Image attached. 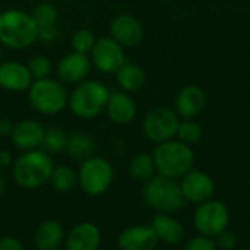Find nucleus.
I'll return each instance as SVG.
<instances>
[{
	"label": "nucleus",
	"mask_w": 250,
	"mask_h": 250,
	"mask_svg": "<svg viewBox=\"0 0 250 250\" xmlns=\"http://www.w3.org/2000/svg\"><path fill=\"white\" fill-rule=\"evenodd\" d=\"M152 157L158 173L171 179L183 177L189 170L193 168L195 164L193 151L182 141L177 142L170 139L161 142L154 151Z\"/></svg>",
	"instance_id": "1"
},
{
	"label": "nucleus",
	"mask_w": 250,
	"mask_h": 250,
	"mask_svg": "<svg viewBox=\"0 0 250 250\" xmlns=\"http://www.w3.org/2000/svg\"><path fill=\"white\" fill-rule=\"evenodd\" d=\"M38 35V28L31 15L21 10H6L0 15V41L10 48L31 45Z\"/></svg>",
	"instance_id": "2"
},
{
	"label": "nucleus",
	"mask_w": 250,
	"mask_h": 250,
	"mask_svg": "<svg viewBox=\"0 0 250 250\" xmlns=\"http://www.w3.org/2000/svg\"><path fill=\"white\" fill-rule=\"evenodd\" d=\"M53 163L47 154L31 149L25 155L19 157L13 166V179L25 189H34L42 186L53 173Z\"/></svg>",
	"instance_id": "3"
},
{
	"label": "nucleus",
	"mask_w": 250,
	"mask_h": 250,
	"mask_svg": "<svg viewBox=\"0 0 250 250\" xmlns=\"http://www.w3.org/2000/svg\"><path fill=\"white\" fill-rule=\"evenodd\" d=\"M146 204L158 212L170 214L179 211L185 204V196L176 179L167 176H157L145 188L144 192Z\"/></svg>",
	"instance_id": "4"
},
{
	"label": "nucleus",
	"mask_w": 250,
	"mask_h": 250,
	"mask_svg": "<svg viewBox=\"0 0 250 250\" xmlns=\"http://www.w3.org/2000/svg\"><path fill=\"white\" fill-rule=\"evenodd\" d=\"M108 89L97 81H88L79 85L70 97L72 111L82 119H91L100 114L108 101Z\"/></svg>",
	"instance_id": "5"
},
{
	"label": "nucleus",
	"mask_w": 250,
	"mask_h": 250,
	"mask_svg": "<svg viewBox=\"0 0 250 250\" xmlns=\"http://www.w3.org/2000/svg\"><path fill=\"white\" fill-rule=\"evenodd\" d=\"M31 105L44 114H54L64 108L67 103L66 89L56 81L44 78L37 79L29 88Z\"/></svg>",
	"instance_id": "6"
},
{
	"label": "nucleus",
	"mask_w": 250,
	"mask_h": 250,
	"mask_svg": "<svg viewBox=\"0 0 250 250\" xmlns=\"http://www.w3.org/2000/svg\"><path fill=\"white\" fill-rule=\"evenodd\" d=\"M230 212L221 201H205L199 204L193 215V224L196 230L208 237H215L229 227Z\"/></svg>",
	"instance_id": "7"
},
{
	"label": "nucleus",
	"mask_w": 250,
	"mask_h": 250,
	"mask_svg": "<svg viewBox=\"0 0 250 250\" xmlns=\"http://www.w3.org/2000/svg\"><path fill=\"white\" fill-rule=\"evenodd\" d=\"M78 180L88 195H101L108 189L113 180V168L108 161L89 157L83 161Z\"/></svg>",
	"instance_id": "8"
},
{
	"label": "nucleus",
	"mask_w": 250,
	"mask_h": 250,
	"mask_svg": "<svg viewBox=\"0 0 250 250\" xmlns=\"http://www.w3.org/2000/svg\"><path fill=\"white\" fill-rule=\"evenodd\" d=\"M179 117L177 114L166 107L152 110L144 122V132L146 138L152 142L161 144L173 139L179 129Z\"/></svg>",
	"instance_id": "9"
},
{
	"label": "nucleus",
	"mask_w": 250,
	"mask_h": 250,
	"mask_svg": "<svg viewBox=\"0 0 250 250\" xmlns=\"http://www.w3.org/2000/svg\"><path fill=\"white\" fill-rule=\"evenodd\" d=\"M180 188L185 199L193 204H202L205 201H209L215 192V185L211 176L195 168L189 170L182 177Z\"/></svg>",
	"instance_id": "10"
},
{
	"label": "nucleus",
	"mask_w": 250,
	"mask_h": 250,
	"mask_svg": "<svg viewBox=\"0 0 250 250\" xmlns=\"http://www.w3.org/2000/svg\"><path fill=\"white\" fill-rule=\"evenodd\" d=\"M91 53L94 64L104 73H116L126 62L122 45L114 38L98 40L94 44Z\"/></svg>",
	"instance_id": "11"
},
{
	"label": "nucleus",
	"mask_w": 250,
	"mask_h": 250,
	"mask_svg": "<svg viewBox=\"0 0 250 250\" xmlns=\"http://www.w3.org/2000/svg\"><path fill=\"white\" fill-rule=\"evenodd\" d=\"M117 242L119 248L123 250H152L157 246L158 239L151 226H135L126 229Z\"/></svg>",
	"instance_id": "12"
},
{
	"label": "nucleus",
	"mask_w": 250,
	"mask_h": 250,
	"mask_svg": "<svg viewBox=\"0 0 250 250\" xmlns=\"http://www.w3.org/2000/svg\"><path fill=\"white\" fill-rule=\"evenodd\" d=\"M111 35L113 38L120 44V45H126V47H132L136 45L144 35V29L142 25L139 23V21L130 15H120L117 16L113 23H111Z\"/></svg>",
	"instance_id": "13"
},
{
	"label": "nucleus",
	"mask_w": 250,
	"mask_h": 250,
	"mask_svg": "<svg viewBox=\"0 0 250 250\" xmlns=\"http://www.w3.org/2000/svg\"><path fill=\"white\" fill-rule=\"evenodd\" d=\"M207 105L205 92L196 85L185 86L176 97V110L185 119L196 117Z\"/></svg>",
	"instance_id": "14"
},
{
	"label": "nucleus",
	"mask_w": 250,
	"mask_h": 250,
	"mask_svg": "<svg viewBox=\"0 0 250 250\" xmlns=\"http://www.w3.org/2000/svg\"><path fill=\"white\" fill-rule=\"evenodd\" d=\"M101 242L100 230L91 223H81L73 227L66 239L69 250H95Z\"/></svg>",
	"instance_id": "15"
},
{
	"label": "nucleus",
	"mask_w": 250,
	"mask_h": 250,
	"mask_svg": "<svg viewBox=\"0 0 250 250\" xmlns=\"http://www.w3.org/2000/svg\"><path fill=\"white\" fill-rule=\"evenodd\" d=\"M32 75L28 67L16 62L0 64V86L9 91H23L31 86Z\"/></svg>",
	"instance_id": "16"
},
{
	"label": "nucleus",
	"mask_w": 250,
	"mask_h": 250,
	"mask_svg": "<svg viewBox=\"0 0 250 250\" xmlns=\"http://www.w3.org/2000/svg\"><path fill=\"white\" fill-rule=\"evenodd\" d=\"M89 67H91V64H89V60L86 59V56L75 51V53L64 56L60 60L57 70H59V76L64 82L76 83V82H81L88 75Z\"/></svg>",
	"instance_id": "17"
},
{
	"label": "nucleus",
	"mask_w": 250,
	"mask_h": 250,
	"mask_svg": "<svg viewBox=\"0 0 250 250\" xmlns=\"http://www.w3.org/2000/svg\"><path fill=\"white\" fill-rule=\"evenodd\" d=\"M44 132L45 130L37 122L23 120L13 127L12 139L18 148L25 149V151H31V149H35L37 146H41Z\"/></svg>",
	"instance_id": "18"
},
{
	"label": "nucleus",
	"mask_w": 250,
	"mask_h": 250,
	"mask_svg": "<svg viewBox=\"0 0 250 250\" xmlns=\"http://www.w3.org/2000/svg\"><path fill=\"white\" fill-rule=\"evenodd\" d=\"M151 227H152L157 239L167 245H171V246L179 245L185 239L183 226L177 220L171 218L170 215H167L164 212L155 215V218L151 223Z\"/></svg>",
	"instance_id": "19"
},
{
	"label": "nucleus",
	"mask_w": 250,
	"mask_h": 250,
	"mask_svg": "<svg viewBox=\"0 0 250 250\" xmlns=\"http://www.w3.org/2000/svg\"><path fill=\"white\" fill-rule=\"evenodd\" d=\"M108 116L117 125H127L136 114V105L133 100L125 92H113L108 97L105 105Z\"/></svg>",
	"instance_id": "20"
},
{
	"label": "nucleus",
	"mask_w": 250,
	"mask_h": 250,
	"mask_svg": "<svg viewBox=\"0 0 250 250\" xmlns=\"http://www.w3.org/2000/svg\"><path fill=\"white\" fill-rule=\"evenodd\" d=\"M63 240V229L57 221H44L34 234V243L40 250H54Z\"/></svg>",
	"instance_id": "21"
},
{
	"label": "nucleus",
	"mask_w": 250,
	"mask_h": 250,
	"mask_svg": "<svg viewBox=\"0 0 250 250\" xmlns=\"http://www.w3.org/2000/svg\"><path fill=\"white\" fill-rule=\"evenodd\" d=\"M116 73H117V82L125 91H129V92L138 91L145 83L144 70L139 66L132 64L129 62H125Z\"/></svg>",
	"instance_id": "22"
},
{
	"label": "nucleus",
	"mask_w": 250,
	"mask_h": 250,
	"mask_svg": "<svg viewBox=\"0 0 250 250\" xmlns=\"http://www.w3.org/2000/svg\"><path fill=\"white\" fill-rule=\"evenodd\" d=\"M155 170V163H154V157L146 154V152H141L138 155H135L129 164V173L133 179L139 180V182H145L149 180L154 174Z\"/></svg>",
	"instance_id": "23"
},
{
	"label": "nucleus",
	"mask_w": 250,
	"mask_h": 250,
	"mask_svg": "<svg viewBox=\"0 0 250 250\" xmlns=\"http://www.w3.org/2000/svg\"><path fill=\"white\" fill-rule=\"evenodd\" d=\"M66 149L73 158L86 160L94 154L95 146L89 136H86L83 133H73L70 138H67Z\"/></svg>",
	"instance_id": "24"
},
{
	"label": "nucleus",
	"mask_w": 250,
	"mask_h": 250,
	"mask_svg": "<svg viewBox=\"0 0 250 250\" xmlns=\"http://www.w3.org/2000/svg\"><path fill=\"white\" fill-rule=\"evenodd\" d=\"M51 185L56 190L59 192H69L70 189H73V186L76 185V176L75 173L69 168V167H59V168H53V173L50 176Z\"/></svg>",
	"instance_id": "25"
},
{
	"label": "nucleus",
	"mask_w": 250,
	"mask_h": 250,
	"mask_svg": "<svg viewBox=\"0 0 250 250\" xmlns=\"http://www.w3.org/2000/svg\"><path fill=\"white\" fill-rule=\"evenodd\" d=\"M31 18L35 22L37 28L51 26V25H56L57 10L50 3H40L38 6L34 7V10L31 13Z\"/></svg>",
	"instance_id": "26"
},
{
	"label": "nucleus",
	"mask_w": 250,
	"mask_h": 250,
	"mask_svg": "<svg viewBox=\"0 0 250 250\" xmlns=\"http://www.w3.org/2000/svg\"><path fill=\"white\" fill-rule=\"evenodd\" d=\"M66 144H67V136L64 135L63 130L48 129L47 132H44L41 146L50 152H59L62 149H66Z\"/></svg>",
	"instance_id": "27"
},
{
	"label": "nucleus",
	"mask_w": 250,
	"mask_h": 250,
	"mask_svg": "<svg viewBox=\"0 0 250 250\" xmlns=\"http://www.w3.org/2000/svg\"><path fill=\"white\" fill-rule=\"evenodd\" d=\"M179 139L188 145H193L196 144L201 136H202V127L196 123V122H192V120H186L183 123H179V129H177V133Z\"/></svg>",
	"instance_id": "28"
},
{
	"label": "nucleus",
	"mask_w": 250,
	"mask_h": 250,
	"mask_svg": "<svg viewBox=\"0 0 250 250\" xmlns=\"http://www.w3.org/2000/svg\"><path fill=\"white\" fill-rule=\"evenodd\" d=\"M94 44H95V38H94V34L89 29L78 31L73 35V40H72V45H73L75 51L82 53V54H86L88 51H91Z\"/></svg>",
	"instance_id": "29"
},
{
	"label": "nucleus",
	"mask_w": 250,
	"mask_h": 250,
	"mask_svg": "<svg viewBox=\"0 0 250 250\" xmlns=\"http://www.w3.org/2000/svg\"><path fill=\"white\" fill-rule=\"evenodd\" d=\"M28 69H29L32 78H35V79H44L50 73V62L45 57L37 56V57L31 59Z\"/></svg>",
	"instance_id": "30"
},
{
	"label": "nucleus",
	"mask_w": 250,
	"mask_h": 250,
	"mask_svg": "<svg viewBox=\"0 0 250 250\" xmlns=\"http://www.w3.org/2000/svg\"><path fill=\"white\" fill-rule=\"evenodd\" d=\"M215 248H217L215 240H212V237H208V236H204V234L190 239L185 245L186 250H214Z\"/></svg>",
	"instance_id": "31"
},
{
	"label": "nucleus",
	"mask_w": 250,
	"mask_h": 250,
	"mask_svg": "<svg viewBox=\"0 0 250 250\" xmlns=\"http://www.w3.org/2000/svg\"><path fill=\"white\" fill-rule=\"evenodd\" d=\"M215 245H217V248H220V249L223 250H233L236 246H237V237H236V234L233 233V231H230V230H223L220 234H217L215 236Z\"/></svg>",
	"instance_id": "32"
},
{
	"label": "nucleus",
	"mask_w": 250,
	"mask_h": 250,
	"mask_svg": "<svg viewBox=\"0 0 250 250\" xmlns=\"http://www.w3.org/2000/svg\"><path fill=\"white\" fill-rule=\"evenodd\" d=\"M59 31L56 28V25L51 26H45V28H38V35L37 38H40L41 41H53L57 37Z\"/></svg>",
	"instance_id": "33"
},
{
	"label": "nucleus",
	"mask_w": 250,
	"mask_h": 250,
	"mask_svg": "<svg viewBox=\"0 0 250 250\" xmlns=\"http://www.w3.org/2000/svg\"><path fill=\"white\" fill-rule=\"evenodd\" d=\"M23 246L15 239V237H10V236H4V237H0V250H22Z\"/></svg>",
	"instance_id": "34"
},
{
	"label": "nucleus",
	"mask_w": 250,
	"mask_h": 250,
	"mask_svg": "<svg viewBox=\"0 0 250 250\" xmlns=\"http://www.w3.org/2000/svg\"><path fill=\"white\" fill-rule=\"evenodd\" d=\"M13 126L9 119H0V136H7L12 135Z\"/></svg>",
	"instance_id": "35"
},
{
	"label": "nucleus",
	"mask_w": 250,
	"mask_h": 250,
	"mask_svg": "<svg viewBox=\"0 0 250 250\" xmlns=\"http://www.w3.org/2000/svg\"><path fill=\"white\" fill-rule=\"evenodd\" d=\"M10 154L7 151H0V167H7L10 164Z\"/></svg>",
	"instance_id": "36"
},
{
	"label": "nucleus",
	"mask_w": 250,
	"mask_h": 250,
	"mask_svg": "<svg viewBox=\"0 0 250 250\" xmlns=\"http://www.w3.org/2000/svg\"><path fill=\"white\" fill-rule=\"evenodd\" d=\"M4 186H6V182H4V177L0 174V193H3L4 190Z\"/></svg>",
	"instance_id": "37"
},
{
	"label": "nucleus",
	"mask_w": 250,
	"mask_h": 250,
	"mask_svg": "<svg viewBox=\"0 0 250 250\" xmlns=\"http://www.w3.org/2000/svg\"><path fill=\"white\" fill-rule=\"evenodd\" d=\"M0 60H1V53H0Z\"/></svg>",
	"instance_id": "38"
}]
</instances>
